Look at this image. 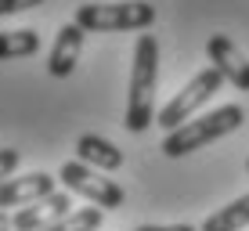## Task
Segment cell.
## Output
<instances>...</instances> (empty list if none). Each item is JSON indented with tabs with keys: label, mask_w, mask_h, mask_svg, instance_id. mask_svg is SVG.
<instances>
[{
	"label": "cell",
	"mask_w": 249,
	"mask_h": 231,
	"mask_svg": "<svg viewBox=\"0 0 249 231\" xmlns=\"http://www.w3.org/2000/svg\"><path fill=\"white\" fill-rule=\"evenodd\" d=\"M156 83H159V40L152 33H141L137 47H134L130 90H126V119H123V126L130 134H141L156 123Z\"/></svg>",
	"instance_id": "1"
},
{
	"label": "cell",
	"mask_w": 249,
	"mask_h": 231,
	"mask_svg": "<svg viewBox=\"0 0 249 231\" xmlns=\"http://www.w3.org/2000/svg\"><path fill=\"white\" fill-rule=\"evenodd\" d=\"M242 123H246L242 105H220L217 112L195 116V119H188V123H181L177 130H170L166 138H162L159 152L170 156V159H181V156H188V152H199V148H206V144L228 138V134L238 130Z\"/></svg>",
	"instance_id": "2"
},
{
	"label": "cell",
	"mask_w": 249,
	"mask_h": 231,
	"mask_svg": "<svg viewBox=\"0 0 249 231\" xmlns=\"http://www.w3.org/2000/svg\"><path fill=\"white\" fill-rule=\"evenodd\" d=\"M156 22V4L148 0H119V4H83L76 11V25L83 33H126L148 29Z\"/></svg>",
	"instance_id": "3"
},
{
	"label": "cell",
	"mask_w": 249,
	"mask_h": 231,
	"mask_svg": "<svg viewBox=\"0 0 249 231\" xmlns=\"http://www.w3.org/2000/svg\"><path fill=\"white\" fill-rule=\"evenodd\" d=\"M220 83H224V76L213 69V65H210V69H202V72H195L192 80H188L184 87H181V90L174 94V98L166 101V105L159 108L156 123H159L166 134H170V130H177V126L188 123V119H192V116L206 105V101H210L213 94L220 90Z\"/></svg>",
	"instance_id": "4"
},
{
	"label": "cell",
	"mask_w": 249,
	"mask_h": 231,
	"mask_svg": "<svg viewBox=\"0 0 249 231\" xmlns=\"http://www.w3.org/2000/svg\"><path fill=\"white\" fill-rule=\"evenodd\" d=\"M58 181L65 184V192L83 195L87 202L101 206L105 213L126 206V192H123V188H119L116 181H108V177H101L94 166H87V162H80V159L62 162V170H58Z\"/></svg>",
	"instance_id": "5"
},
{
	"label": "cell",
	"mask_w": 249,
	"mask_h": 231,
	"mask_svg": "<svg viewBox=\"0 0 249 231\" xmlns=\"http://www.w3.org/2000/svg\"><path fill=\"white\" fill-rule=\"evenodd\" d=\"M69 213H72V195L69 192H51L44 199L22 206L11 217V224H15V231H44L51 224H58L62 217H69Z\"/></svg>",
	"instance_id": "6"
},
{
	"label": "cell",
	"mask_w": 249,
	"mask_h": 231,
	"mask_svg": "<svg viewBox=\"0 0 249 231\" xmlns=\"http://www.w3.org/2000/svg\"><path fill=\"white\" fill-rule=\"evenodd\" d=\"M206 54H210L213 69L224 76L235 90H249V58L231 44L228 36H220V33L210 36V40H206Z\"/></svg>",
	"instance_id": "7"
},
{
	"label": "cell",
	"mask_w": 249,
	"mask_h": 231,
	"mask_svg": "<svg viewBox=\"0 0 249 231\" xmlns=\"http://www.w3.org/2000/svg\"><path fill=\"white\" fill-rule=\"evenodd\" d=\"M54 181L58 177L44 174V170H36V174H25V177H7L4 184H0V210H11V206H29V202L44 199V195L54 192Z\"/></svg>",
	"instance_id": "8"
},
{
	"label": "cell",
	"mask_w": 249,
	"mask_h": 231,
	"mask_svg": "<svg viewBox=\"0 0 249 231\" xmlns=\"http://www.w3.org/2000/svg\"><path fill=\"white\" fill-rule=\"evenodd\" d=\"M80 51H83V29L76 22H65L62 29H58V36H54L51 54H47V72L58 76V80L72 76L76 62H80Z\"/></svg>",
	"instance_id": "9"
},
{
	"label": "cell",
	"mask_w": 249,
	"mask_h": 231,
	"mask_svg": "<svg viewBox=\"0 0 249 231\" xmlns=\"http://www.w3.org/2000/svg\"><path fill=\"white\" fill-rule=\"evenodd\" d=\"M76 159L94 166V170H119L123 166V152L108 138H101V134H83L76 141Z\"/></svg>",
	"instance_id": "10"
},
{
	"label": "cell",
	"mask_w": 249,
	"mask_h": 231,
	"mask_svg": "<svg viewBox=\"0 0 249 231\" xmlns=\"http://www.w3.org/2000/svg\"><path fill=\"white\" fill-rule=\"evenodd\" d=\"M246 224H249V195L228 202V206H220L217 213H210L199 231H242Z\"/></svg>",
	"instance_id": "11"
},
{
	"label": "cell",
	"mask_w": 249,
	"mask_h": 231,
	"mask_svg": "<svg viewBox=\"0 0 249 231\" xmlns=\"http://www.w3.org/2000/svg\"><path fill=\"white\" fill-rule=\"evenodd\" d=\"M40 51V33L36 29H7L0 33V62H15V58H29Z\"/></svg>",
	"instance_id": "12"
},
{
	"label": "cell",
	"mask_w": 249,
	"mask_h": 231,
	"mask_svg": "<svg viewBox=\"0 0 249 231\" xmlns=\"http://www.w3.org/2000/svg\"><path fill=\"white\" fill-rule=\"evenodd\" d=\"M101 220H105V210L101 206H83V210H72L69 217H62L58 224L44 228V231H98Z\"/></svg>",
	"instance_id": "13"
},
{
	"label": "cell",
	"mask_w": 249,
	"mask_h": 231,
	"mask_svg": "<svg viewBox=\"0 0 249 231\" xmlns=\"http://www.w3.org/2000/svg\"><path fill=\"white\" fill-rule=\"evenodd\" d=\"M18 162H22V152L18 148H0V184H4L7 177H15Z\"/></svg>",
	"instance_id": "14"
},
{
	"label": "cell",
	"mask_w": 249,
	"mask_h": 231,
	"mask_svg": "<svg viewBox=\"0 0 249 231\" xmlns=\"http://www.w3.org/2000/svg\"><path fill=\"white\" fill-rule=\"evenodd\" d=\"M44 0H0V18L4 15H18V11H29V7H40Z\"/></svg>",
	"instance_id": "15"
},
{
	"label": "cell",
	"mask_w": 249,
	"mask_h": 231,
	"mask_svg": "<svg viewBox=\"0 0 249 231\" xmlns=\"http://www.w3.org/2000/svg\"><path fill=\"white\" fill-rule=\"evenodd\" d=\"M134 231H199V228H192V224H141Z\"/></svg>",
	"instance_id": "16"
},
{
	"label": "cell",
	"mask_w": 249,
	"mask_h": 231,
	"mask_svg": "<svg viewBox=\"0 0 249 231\" xmlns=\"http://www.w3.org/2000/svg\"><path fill=\"white\" fill-rule=\"evenodd\" d=\"M0 231H15V224H11V217H7L4 210H0Z\"/></svg>",
	"instance_id": "17"
},
{
	"label": "cell",
	"mask_w": 249,
	"mask_h": 231,
	"mask_svg": "<svg viewBox=\"0 0 249 231\" xmlns=\"http://www.w3.org/2000/svg\"><path fill=\"white\" fill-rule=\"evenodd\" d=\"M246 174H249V162H246Z\"/></svg>",
	"instance_id": "18"
}]
</instances>
